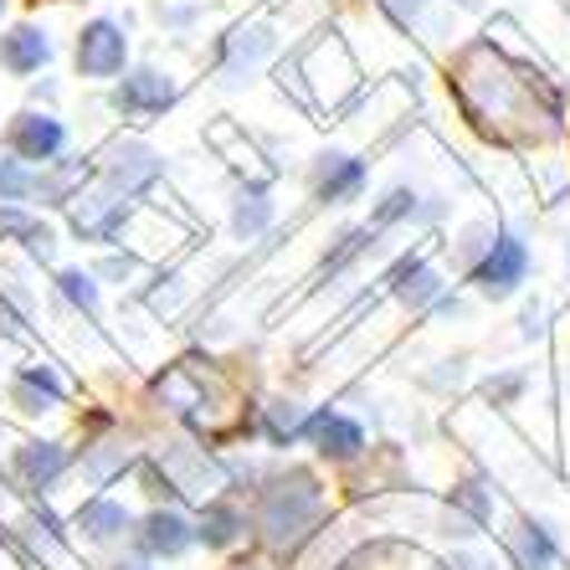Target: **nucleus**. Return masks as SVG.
Here are the masks:
<instances>
[{"mask_svg":"<svg viewBox=\"0 0 570 570\" xmlns=\"http://www.w3.org/2000/svg\"><path fill=\"white\" fill-rule=\"evenodd\" d=\"M314 509H318L314 478H308V473H293V489H288V483H278V489L267 493L263 524H267V534H273V540H288V534H298V524H304Z\"/></svg>","mask_w":570,"mask_h":570,"instance_id":"f257e3e1","label":"nucleus"},{"mask_svg":"<svg viewBox=\"0 0 570 570\" xmlns=\"http://www.w3.org/2000/svg\"><path fill=\"white\" fill-rule=\"evenodd\" d=\"M78 67L88 78H114L124 67V37L119 27H108V21H94V27L82 31L78 41Z\"/></svg>","mask_w":570,"mask_h":570,"instance_id":"f03ea898","label":"nucleus"},{"mask_svg":"<svg viewBox=\"0 0 570 570\" xmlns=\"http://www.w3.org/2000/svg\"><path fill=\"white\" fill-rule=\"evenodd\" d=\"M519 278H524V247H519L514 237H499L493 253L483 257V267H478V283L489 293H509Z\"/></svg>","mask_w":570,"mask_h":570,"instance_id":"7ed1b4c3","label":"nucleus"},{"mask_svg":"<svg viewBox=\"0 0 570 570\" xmlns=\"http://www.w3.org/2000/svg\"><path fill=\"white\" fill-rule=\"evenodd\" d=\"M57 145H62V129H57V119L27 114V119L11 124V149H16L21 159H52Z\"/></svg>","mask_w":570,"mask_h":570,"instance_id":"20e7f679","label":"nucleus"},{"mask_svg":"<svg viewBox=\"0 0 570 570\" xmlns=\"http://www.w3.org/2000/svg\"><path fill=\"white\" fill-rule=\"evenodd\" d=\"M175 88L159 72H139V78H129L119 88V108L124 114H159V108H170Z\"/></svg>","mask_w":570,"mask_h":570,"instance_id":"39448f33","label":"nucleus"},{"mask_svg":"<svg viewBox=\"0 0 570 570\" xmlns=\"http://www.w3.org/2000/svg\"><path fill=\"white\" fill-rule=\"evenodd\" d=\"M314 438H318V448L334 452V458H350V452L365 448L360 426L345 422V416H314Z\"/></svg>","mask_w":570,"mask_h":570,"instance_id":"423d86ee","label":"nucleus"},{"mask_svg":"<svg viewBox=\"0 0 570 570\" xmlns=\"http://www.w3.org/2000/svg\"><path fill=\"white\" fill-rule=\"evenodd\" d=\"M47 41H41V31H31V27H21V31H11L6 37V62L16 67V72H31V67H41L47 62Z\"/></svg>","mask_w":570,"mask_h":570,"instance_id":"0eeeda50","label":"nucleus"},{"mask_svg":"<svg viewBox=\"0 0 570 570\" xmlns=\"http://www.w3.org/2000/svg\"><path fill=\"white\" fill-rule=\"evenodd\" d=\"M360 165L355 159H330V165H324V170H318V196L324 200H340V196H350V190L360 186Z\"/></svg>","mask_w":570,"mask_h":570,"instance_id":"6e6552de","label":"nucleus"},{"mask_svg":"<svg viewBox=\"0 0 570 570\" xmlns=\"http://www.w3.org/2000/svg\"><path fill=\"white\" fill-rule=\"evenodd\" d=\"M149 550H165V556H175V550H186L190 544V534H186V524H180V519L175 514H155L149 519Z\"/></svg>","mask_w":570,"mask_h":570,"instance_id":"1a4fd4ad","label":"nucleus"},{"mask_svg":"<svg viewBox=\"0 0 570 570\" xmlns=\"http://www.w3.org/2000/svg\"><path fill=\"white\" fill-rule=\"evenodd\" d=\"M21 468H27L31 483H47V478L62 468V452H57V448H27V452H21Z\"/></svg>","mask_w":570,"mask_h":570,"instance_id":"9d476101","label":"nucleus"},{"mask_svg":"<svg viewBox=\"0 0 570 570\" xmlns=\"http://www.w3.org/2000/svg\"><path fill=\"white\" fill-rule=\"evenodd\" d=\"M82 530L98 534V540H104V534H114V530H124V509H114V504H94L88 514H82Z\"/></svg>","mask_w":570,"mask_h":570,"instance_id":"9b49d317","label":"nucleus"},{"mask_svg":"<svg viewBox=\"0 0 570 570\" xmlns=\"http://www.w3.org/2000/svg\"><path fill=\"white\" fill-rule=\"evenodd\" d=\"M62 283H67V293H72V298H78V304H94V288H88V283H82L78 273H67Z\"/></svg>","mask_w":570,"mask_h":570,"instance_id":"f8f14e48","label":"nucleus"}]
</instances>
